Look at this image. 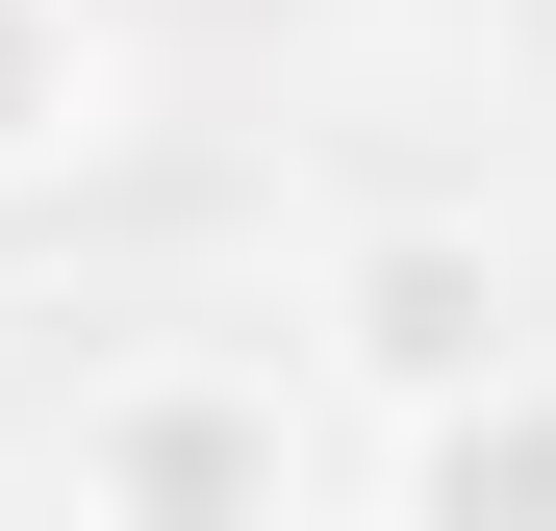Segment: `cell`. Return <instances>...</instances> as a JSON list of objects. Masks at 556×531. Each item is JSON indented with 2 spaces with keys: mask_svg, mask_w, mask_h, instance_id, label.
<instances>
[{
  "mask_svg": "<svg viewBox=\"0 0 556 531\" xmlns=\"http://www.w3.org/2000/svg\"><path fill=\"white\" fill-rule=\"evenodd\" d=\"M51 481L127 506V531H278V506L329 481V430H304V380H278V354H127V380H76Z\"/></svg>",
  "mask_w": 556,
  "mask_h": 531,
  "instance_id": "obj_1",
  "label": "cell"
},
{
  "mask_svg": "<svg viewBox=\"0 0 556 531\" xmlns=\"http://www.w3.org/2000/svg\"><path fill=\"white\" fill-rule=\"evenodd\" d=\"M304 354H329L354 405H430V380H481V354H531V329H506V253L455 228V203H354L304 253Z\"/></svg>",
  "mask_w": 556,
  "mask_h": 531,
  "instance_id": "obj_2",
  "label": "cell"
},
{
  "mask_svg": "<svg viewBox=\"0 0 556 531\" xmlns=\"http://www.w3.org/2000/svg\"><path fill=\"white\" fill-rule=\"evenodd\" d=\"M102 152H127V26L102 0H0V203H51Z\"/></svg>",
  "mask_w": 556,
  "mask_h": 531,
  "instance_id": "obj_4",
  "label": "cell"
},
{
  "mask_svg": "<svg viewBox=\"0 0 556 531\" xmlns=\"http://www.w3.org/2000/svg\"><path fill=\"white\" fill-rule=\"evenodd\" d=\"M380 506H405V531H556V380L481 354V380L380 405Z\"/></svg>",
  "mask_w": 556,
  "mask_h": 531,
  "instance_id": "obj_3",
  "label": "cell"
},
{
  "mask_svg": "<svg viewBox=\"0 0 556 531\" xmlns=\"http://www.w3.org/2000/svg\"><path fill=\"white\" fill-rule=\"evenodd\" d=\"M0 506H26V456H0Z\"/></svg>",
  "mask_w": 556,
  "mask_h": 531,
  "instance_id": "obj_5",
  "label": "cell"
}]
</instances>
